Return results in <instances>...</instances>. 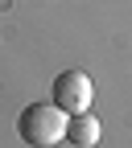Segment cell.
Segmentation results:
<instances>
[{"instance_id":"3957f363","label":"cell","mask_w":132,"mask_h":148,"mask_svg":"<svg viewBox=\"0 0 132 148\" xmlns=\"http://www.w3.org/2000/svg\"><path fill=\"white\" fill-rule=\"evenodd\" d=\"M99 115H91V111H79V115H70L66 119V140L74 148H95L99 144Z\"/></svg>"},{"instance_id":"7a4b0ae2","label":"cell","mask_w":132,"mask_h":148,"mask_svg":"<svg viewBox=\"0 0 132 148\" xmlns=\"http://www.w3.org/2000/svg\"><path fill=\"white\" fill-rule=\"evenodd\" d=\"M91 99H95V86H91V78H87L83 70H62L58 78H54V103H58L66 115L87 111Z\"/></svg>"},{"instance_id":"6da1fadb","label":"cell","mask_w":132,"mask_h":148,"mask_svg":"<svg viewBox=\"0 0 132 148\" xmlns=\"http://www.w3.org/2000/svg\"><path fill=\"white\" fill-rule=\"evenodd\" d=\"M66 119L70 115L58 103H29L17 119V127H21V140L29 148H54L66 140Z\"/></svg>"}]
</instances>
